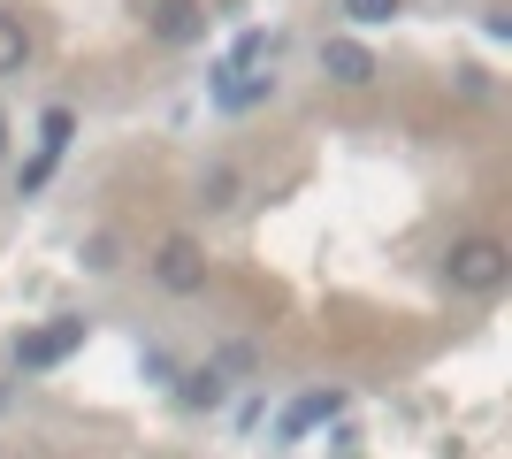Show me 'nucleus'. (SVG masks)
<instances>
[{
  "label": "nucleus",
  "mask_w": 512,
  "mask_h": 459,
  "mask_svg": "<svg viewBox=\"0 0 512 459\" xmlns=\"http://www.w3.org/2000/svg\"><path fill=\"white\" fill-rule=\"evenodd\" d=\"M444 276H451V291H497L512 276V253L497 238H459L444 253Z\"/></svg>",
  "instance_id": "nucleus-1"
},
{
  "label": "nucleus",
  "mask_w": 512,
  "mask_h": 459,
  "mask_svg": "<svg viewBox=\"0 0 512 459\" xmlns=\"http://www.w3.org/2000/svg\"><path fill=\"white\" fill-rule=\"evenodd\" d=\"M85 345V322L77 314H62V322L31 329V337H16V368H54V360H69V352Z\"/></svg>",
  "instance_id": "nucleus-2"
},
{
  "label": "nucleus",
  "mask_w": 512,
  "mask_h": 459,
  "mask_svg": "<svg viewBox=\"0 0 512 459\" xmlns=\"http://www.w3.org/2000/svg\"><path fill=\"white\" fill-rule=\"evenodd\" d=\"M321 69H329V85H375L383 69H375V54H367L360 39H321Z\"/></svg>",
  "instance_id": "nucleus-3"
},
{
  "label": "nucleus",
  "mask_w": 512,
  "mask_h": 459,
  "mask_svg": "<svg viewBox=\"0 0 512 459\" xmlns=\"http://www.w3.org/2000/svg\"><path fill=\"white\" fill-rule=\"evenodd\" d=\"M153 276H161L169 291H199V284H207V261H199L192 238H169L161 253H153Z\"/></svg>",
  "instance_id": "nucleus-4"
},
{
  "label": "nucleus",
  "mask_w": 512,
  "mask_h": 459,
  "mask_svg": "<svg viewBox=\"0 0 512 459\" xmlns=\"http://www.w3.org/2000/svg\"><path fill=\"white\" fill-rule=\"evenodd\" d=\"M199 31H207V8H199V0H161V8H153V39L184 46V39H199Z\"/></svg>",
  "instance_id": "nucleus-5"
},
{
  "label": "nucleus",
  "mask_w": 512,
  "mask_h": 459,
  "mask_svg": "<svg viewBox=\"0 0 512 459\" xmlns=\"http://www.w3.org/2000/svg\"><path fill=\"white\" fill-rule=\"evenodd\" d=\"M344 414V391H306L291 414H283V437H299V429H314V421H337Z\"/></svg>",
  "instance_id": "nucleus-6"
},
{
  "label": "nucleus",
  "mask_w": 512,
  "mask_h": 459,
  "mask_svg": "<svg viewBox=\"0 0 512 459\" xmlns=\"http://www.w3.org/2000/svg\"><path fill=\"white\" fill-rule=\"evenodd\" d=\"M23 62H31V31H23L16 8H0V77H16Z\"/></svg>",
  "instance_id": "nucleus-7"
},
{
  "label": "nucleus",
  "mask_w": 512,
  "mask_h": 459,
  "mask_svg": "<svg viewBox=\"0 0 512 459\" xmlns=\"http://www.w3.org/2000/svg\"><path fill=\"white\" fill-rule=\"evenodd\" d=\"M69 131H77V115H69V108H46L39 115V153H46V161L69 146Z\"/></svg>",
  "instance_id": "nucleus-8"
},
{
  "label": "nucleus",
  "mask_w": 512,
  "mask_h": 459,
  "mask_svg": "<svg viewBox=\"0 0 512 459\" xmlns=\"http://www.w3.org/2000/svg\"><path fill=\"white\" fill-rule=\"evenodd\" d=\"M398 8H406V0H344V16H352V23H367V31H375V23H390Z\"/></svg>",
  "instance_id": "nucleus-9"
},
{
  "label": "nucleus",
  "mask_w": 512,
  "mask_h": 459,
  "mask_svg": "<svg viewBox=\"0 0 512 459\" xmlns=\"http://www.w3.org/2000/svg\"><path fill=\"white\" fill-rule=\"evenodd\" d=\"M184 398H192V406H214V398H222V383H214V375H184Z\"/></svg>",
  "instance_id": "nucleus-10"
},
{
  "label": "nucleus",
  "mask_w": 512,
  "mask_h": 459,
  "mask_svg": "<svg viewBox=\"0 0 512 459\" xmlns=\"http://www.w3.org/2000/svg\"><path fill=\"white\" fill-rule=\"evenodd\" d=\"M0 153H8V115H0Z\"/></svg>",
  "instance_id": "nucleus-11"
}]
</instances>
